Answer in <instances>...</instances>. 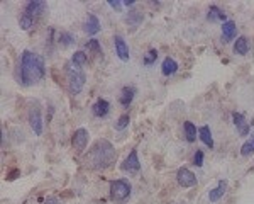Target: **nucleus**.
<instances>
[{"label":"nucleus","instance_id":"obj_1","mask_svg":"<svg viewBox=\"0 0 254 204\" xmlns=\"http://www.w3.org/2000/svg\"><path fill=\"white\" fill-rule=\"evenodd\" d=\"M46 75V67L44 60L39 55L26 50L20 55V67H19V79L20 84L29 87V85L38 84Z\"/></svg>","mask_w":254,"mask_h":204},{"label":"nucleus","instance_id":"obj_2","mask_svg":"<svg viewBox=\"0 0 254 204\" xmlns=\"http://www.w3.org/2000/svg\"><path fill=\"white\" fill-rule=\"evenodd\" d=\"M117 158V153L114 150L112 143L107 140H98L95 145L92 146V150L85 155V165L90 169H109Z\"/></svg>","mask_w":254,"mask_h":204},{"label":"nucleus","instance_id":"obj_3","mask_svg":"<svg viewBox=\"0 0 254 204\" xmlns=\"http://www.w3.org/2000/svg\"><path fill=\"white\" fill-rule=\"evenodd\" d=\"M66 79H68L69 92H71L73 96H76V94H80L81 89H83L85 82H87V75H85V72L81 70L78 65L71 63L66 67Z\"/></svg>","mask_w":254,"mask_h":204},{"label":"nucleus","instance_id":"obj_4","mask_svg":"<svg viewBox=\"0 0 254 204\" xmlns=\"http://www.w3.org/2000/svg\"><path fill=\"white\" fill-rule=\"evenodd\" d=\"M130 191H132V186L126 179H117L110 182V199L116 204H124L130 198Z\"/></svg>","mask_w":254,"mask_h":204},{"label":"nucleus","instance_id":"obj_5","mask_svg":"<svg viewBox=\"0 0 254 204\" xmlns=\"http://www.w3.org/2000/svg\"><path fill=\"white\" fill-rule=\"evenodd\" d=\"M27 117H29V124L32 128V131H34V134L41 136V134H43V117H41V107H39L38 102H34V104L31 105Z\"/></svg>","mask_w":254,"mask_h":204},{"label":"nucleus","instance_id":"obj_6","mask_svg":"<svg viewBox=\"0 0 254 204\" xmlns=\"http://www.w3.org/2000/svg\"><path fill=\"white\" fill-rule=\"evenodd\" d=\"M176 181H178V184L182 187H185V189H188V187H193L196 186V175L191 172L190 169H185V167H182V169L176 172Z\"/></svg>","mask_w":254,"mask_h":204},{"label":"nucleus","instance_id":"obj_7","mask_svg":"<svg viewBox=\"0 0 254 204\" xmlns=\"http://www.w3.org/2000/svg\"><path fill=\"white\" fill-rule=\"evenodd\" d=\"M88 131L85 128H78L75 133H73V138H71V145L75 150H78V152H83L85 148H87L88 145Z\"/></svg>","mask_w":254,"mask_h":204},{"label":"nucleus","instance_id":"obj_8","mask_svg":"<svg viewBox=\"0 0 254 204\" xmlns=\"http://www.w3.org/2000/svg\"><path fill=\"white\" fill-rule=\"evenodd\" d=\"M122 170L129 174H137L139 170H141V162H139V158H137V150H132V152L127 155V158L124 160V163H122Z\"/></svg>","mask_w":254,"mask_h":204},{"label":"nucleus","instance_id":"obj_9","mask_svg":"<svg viewBox=\"0 0 254 204\" xmlns=\"http://www.w3.org/2000/svg\"><path fill=\"white\" fill-rule=\"evenodd\" d=\"M48 5L46 2H43V0H31V2L26 3V7H24V12H27V14H31L32 17H39V15H43L44 12H46Z\"/></svg>","mask_w":254,"mask_h":204},{"label":"nucleus","instance_id":"obj_10","mask_svg":"<svg viewBox=\"0 0 254 204\" xmlns=\"http://www.w3.org/2000/svg\"><path fill=\"white\" fill-rule=\"evenodd\" d=\"M114 48H116V55L122 61H127L130 58L129 48H127V44H126V41H124L122 36H116V38H114Z\"/></svg>","mask_w":254,"mask_h":204},{"label":"nucleus","instance_id":"obj_11","mask_svg":"<svg viewBox=\"0 0 254 204\" xmlns=\"http://www.w3.org/2000/svg\"><path fill=\"white\" fill-rule=\"evenodd\" d=\"M109 112H110V104H109V101H105V99H97L95 104L92 105V114L95 117H107L109 116Z\"/></svg>","mask_w":254,"mask_h":204},{"label":"nucleus","instance_id":"obj_12","mask_svg":"<svg viewBox=\"0 0 254 204\" xmlns=\"http://www.w3.org/2000/svg\"><path fill=\"white\" fill-rule=\"evenodd\" d=\"M232 121H234V126L237 129V133H239L241 136H248V134H249V124H248V121H246L244 114L232 112Z\"/></svg>","mask_w":254,"mask_h":204},{"label":"nucleus","instance_id":"obj_13","mask_svg":"<svg viewBox=\"0 0 254 204\" xmlns=\"http://www.w3.org/2000/svg\"><path fill=\"white\" fill-rule=\"evenodd\" d=\"M236 32H237V26L234 20H225L222 24V43H229L236 38Z\"/></svg>","mask_w":254,"mask_h":204},{"label":"nucleus","instance_id":"obj_14","mask_svg":"<svg viewBox=\"0 0 254 204\" xmlns=\"http://www.w3.org/2000/svg\"><path fill=\"white\" fill-rule=\"evenodd\" d=\"M83 31L87 32V34H97V32L100 31V20L97 19V15L88 14V17L83 24Z\"/></svg>","mask_w":254,"mask_h":204},{"label":"nucleus","instance_id":"obj_15","mask_svg":"<svg viewBox=\"0 0 254 204\" xmlns=\"http://www.w3.org/2000/svg\"><path fill=\"white\" fill-rule=\"evenodd\" d=\"M225 191H227V181H219L215 189L208 191V199H210V203L219 201V199L225 194Z\"/></svg>","mask_w":254,"mask_h":204},{"label":"nucleus","instance_id":"obj_16","mask_svg":"<svg viewBox=\"0 0 254 204\" xmlns=\"http://www.w3.org/2000/svg\"><path fill=\"white\" fill-rule=\"evenodd\" d=\"M134 96H136V89H134V87H124V89H122L121 99H119L122 107H129V105L132 104V101H134Z\"/></svg>","mask_w":254,"mask_h":204},{"label":"nucleus","instance_id":"obj_17","mask_svg":"<svg viewBox=\"0 0 254 204\" xmlns=\"http://www.w3.org/2000/svg\"><path fill=\"white\" fill-rule=\"evenodd\" d=\"M161 72H163V75H165V77L175 75V73L178 72V63H176L171 56H168V58H165V61H163V65H161Z\"/></svg>","mask_w":254,"mask_h":204},{"label":"nucleus","instance_id":"obj_18","mask_svg":"<svg viewBox=\"0 0 254 204\" xmlns=\"http://www.w3.org/2000/svg\"><path fill=\"white\" fill-rule=\"evenodd\" d=\"M225 12L220 9V7L217 5H210V9H208V14H207V19L210 20V22H217V20H224L225 22Z\"/></svg>","mask_w":254,"mask_h":204},{"label":"nucleus","instance_id":"obj_19","mask_svg":"<svg viewBox=\"0 0 254 204\" xmlns=\"http://www.w3.org/2000/svg\"><path fill=\"white\" fill-rule=\"evenodd\" d=\"M248 51H249V41H248V38H244V36L237 38L236 43H234V53H236V55L244 56V55H248Z\"/></svg>","mask_w":254,"mask_h":204},{"label":"nucleus","instance_id":"obj_20","mask_svg":"<svg viewBox=\"0 0 254 204\" xmlns=\"http://www.w3.org/2000/svg\"><path fill=\"white\" fill-rule=\"evenodd\" d=\"M198 136H200V140L208 146V148L210 150L214 148V136H212V131H210L208 126H202V128L198 129Z\"/></svg>","mask_w":254,"mask_h":204},{"label":"nucleus","instance_id":"obj_21","mask_svg":"<svg viewBox=\"0 0 254 204\" xmlns=\"http://www.w3.org/2000/svg\"><path fill=\"white\" fill-rule=\"evenodd\" d=\"M183 129H185L187 141H188V143H193V141L196 140V133H198L196 126H195L191 121H185V122H183Z\"/></svg>","mask_w":254,"mask_h":204},{"label":"nucleus","instance_id":"obj_22","mask_svg":"<svg viewBox=\"0 0 254 204\" xmlns=\"http://www.w3.org/2000/svg\"><path fill=\"white\" fill-rule=\"evenodd\" d=\"M34 17H32L31 14H27V12H22L20 14V17H19V26H20V29H24V31H29L32 26H34Z\"/></svg>","mask_w":254,"mask_h":204},{"label":"nucleus","instance_id":"obj_23","mask_svg":"<svg viewBox=\"0 0 254 204\" xmlns=\"http://www.w3.org/2000/svg\"><path fill=\"white\" fill-rule=\"evenodd\" d=\"M75 36L71 34V32H68V31H63V32H60V36H58V43L61 44V46H64V48H68V46H71V44H75Z\"/></svg>","mask_w":254,"mask_h":204},{"label":"nucleus","instance_id":"obj_24","mask_svg":"<svg viewBox=\"0 0 254 204\" xmlns=\"http://www.w3.org/2000/svg\"><path fill=\"white\" fill-rule=\"evenodd\" d=\"M142 19H144V15L141 14V12H129V15H126V22L129 24V26L132 27H137L139 24L142 22Z\"/></svg>","mask_w":254,"mask_h":204},{"label":"nucleus","instance_id":"obj_25","mask_svg":"<svg viewBox=\"0 0 254 204\" xmlns=\"http://www.w3.org/2000/svg\"><path fill=\"white\" fill-rule=\"evenodd\" d=\"M251 153H254V133L251 134V138L241 146V155H243V157H248V155H251Z\"/></svg>","mask_w":254,"mask_h":204},{"label":"nucleus","instance_id":"obj_26","mask_svg":"<svg viewBox=\"0 0 254 204\" xmlns=\"http://www.w3.org/2000/svg\"><path fill=\"white\" fill-rule=\"evenodd\" d=\"M88 61V56L85 51H75V55L71 56V63L73 65H78V67H81V65H85Z\"/></svg>","mask_w":254,"mask_h":204},{"label":"nucleus","instance_id":"obj_27","mask_svg":"<svg viewBox=\"0 0 254 204\" xmlns=\"http://www.w3.org/2000/svg\"><path fill=\"white\" fill-rule=\"evenodd\" d=\"M85 48H87L88 51H92V53H97V55H100L102 53V44H100V41L98 39H90L87 44H85Z\"/></svg>","mask_w":254,"mask_h":204},{"label":"nucleus","instance_id":"obj_28","mask_svg":"<svg viewBox=\"0 0 254 204\" xmlns=\"http://www.w3.org/2000/svg\"><path fill=\"white\" fill-rule=\"evenodd\" d=\"M129 122H130L129 114H122V116L119 117L117 122H116V129H117V131H122V129H126L127 126H129Z\"/></svg>","mask_w":254,"mask_h":204},{"label":"nucleus","instance_id":"obj_29","mask_svg":"<svg viewBox=\"0 0 254 204\" xmlns=\"http://www.w3.org/2000/svg\"><path fill=\"white\" fill-rule=\"evenodd\" d=\"M156 60H158V50H149L144 55V58H142V63H144L146 67H149V65H153Z\"/></svg>","mask_w":254,"mask_h":204},{"label":"nucleus","instance_id":"obj_30","mask_svg":"<svg viewBox=\"0 0 254 204\" xmlns=\"http://www.w3.org/2000/svg\"><path fill=\"white\" fill-rule=\"evenodd\" d=\"M193 165L196 167H202L203 165V152L202 150H196L193 155Z\"/></svg>","mask_w":254,"mask_h":204},{"label":"nucleus","instance_id":"obj_31","mask_svg":"<svg viewBox=\"0 0 254 204\" xmlns=\"http://www.w3.org/2000/svg\"><path fill=\"white\" fill-rule=\"evenodd\" d=\"M17 175H20V172H19L17 169H15V170H12V172L7 174V179H9V181H14V179L17 177Z\"/></svg>","mask_w":254,"mask_h":204},{"label":"nucleus","instance_id":"obj_32","mask_svg":"<svg viewBox=\"0 0 254 204\" xmlns=\"http://www.w3.org/2000/svg\"><path fill=\"white\" fill-rule=\"evenodd\" d=\"M109 5L110 7H114V9H121V7H122V3L121 2H117V0H116V2H114V0H110V2H109Z\"/></svg>","mask_w":254,"mask_h":204},{"label":"nucleus","instance_id":"obj_33","mask_svg":"<svg viewBox=\"0 0 254 204\" xmlns=\"http://www.w3.org/2000/svg\"><path fill=\"white\" fill-rule=\"evenodd\" d=\"M46 204H60V203H58V199H56V198H48Z\"/></svg>","mask_w":254,"mask_h":204},{"label":"nucleus","instance_id":"obj_34","mask_svg":"<svg viewBox=\"0 0 254 204\" xmlns=\"http://www.w3.org/2000/svg\"><path fill=\"white\" fill-rule=\"evenodd\" d=\"M124 5H127V7L134 5V0H126V2H124Z\"/></svg>","mask_w":254,"mask_h":204},{"label":"nucleus","instance_id":"obj_35","mask_svg":"<svg viewBox=\"0 0 254 204\" xmlns=\"http://www.w3.org/2000/svg\"><path fill=\"white\" fill-rule=\"evenodd\" d=\"M170 204H187L185 201H178V203H170Z\"/></svg>","mask_w":254,"mask_h":204}]
</instances>
